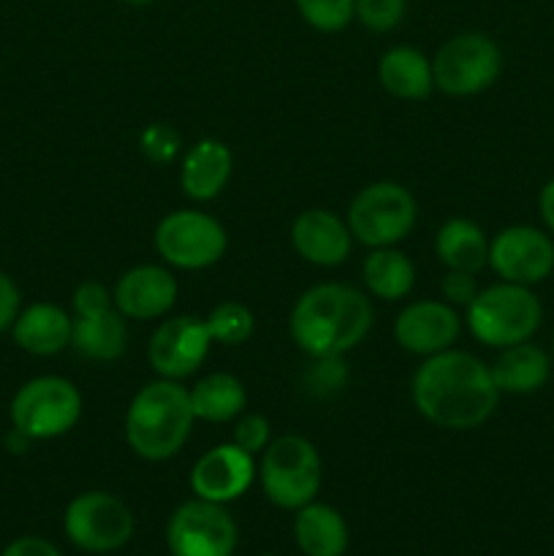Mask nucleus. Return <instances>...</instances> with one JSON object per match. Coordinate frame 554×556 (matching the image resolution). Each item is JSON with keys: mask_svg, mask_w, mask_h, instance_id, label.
Returning <instances> with one entry per match:
<instances>
[{"mask_svg": "<svg viewBox=\"0 0 554 556\" xmlns=\"http://www.w3.org/2000/svg\"><path fill=\"white\" fill-rule=\"evenodd\" d=\"M166 541L172 556H231L237 525L223 505L196 497L174 510Z\"/></svg>", "mask_w": 554, "mask_h": 556, "instance_id": "nucleus-11", "label": "nucleus"}, {"mask_svg": "<svg viewBox=\"0 0 554 556\" xmlns=\"http://www.w3.org/2000/svg\"><path fill=\"white\" fill-rule=\"evenodd\" d=\"M3 556H63L58 548L43 538H16L14 543L5 546Z\"/></svg>", "mask_w": 554, "mask_h": 556, "instance_id": "nucleus-35", "label": "nucleus"}, {"mask_svg": "<svg viewBox=\"0 0 554 556\" xmlns=\"http://www.w3.org/2000/svg\"><path fill=\"white\" fill-rule=\"evenodd\" d=\"M291 244L307 264L340 266L351 255L353 233L335 212L307 210L293 220Z\"/></svg>", "mask_w": 554, "mask_h": 556, "instance_id": "nucleus-17", "label": "nucleus"}, {"mask_svg": "<svg viewBox=\"0 0 554 556\" xmlns=\"http://www.w3.org/2000/svg\"><path fill=\"white\" fill-rule=\"evenodd\" d=\"M63 525L68 541L90 554L117 552L134 535V514L109 492H85L71 500Z\"/></svg>", "mask_w": 554, "mask_h": 556, "instance_id": "nucleus-10", "label": "nucleus"}, {"mask_svg": "<svg viewBox=\"0 0 554 556\" xmlns=\"http://www.w3.org/2000/svg\"><path fill=\"white\" fill-rule=\"evenodd\" d=\"M538 210H541L543 223H546L549 231L554 233V179L549 185H543L541 199H538Z\"/></svg>", "mask_w": 554, "mask_h": 556, "instance_id": "nucleus-36", "label": "nucleus"}, {"mask_svg": "<svg viewBox=\"0 0 554 556\" xmlns=\"http://www.w3.org/2000/svg\"><path fill=\"white\" fill-rule=\"evenodd\" d=\"M440 293H443V299L451 307H467L478 293L476 275L473 271L449 269L443 275V280H440Z\"/></svg>", "mask_w": 554, "mask_h": 556, "instance_id": "nucleus-32", "label": "nucleus"}, {"mask_svg": "<svg viewBox=\"0 0 554 556\" xmlns=\"http://www.w3.org/2000/svg\"><path fill=\"white\" fill-rule=\"evenodd\" d=\"M128 342L125 315L117 307H103L96 313L74 315L71 348L90 362H117Z\"/></svg>", "mask_w": 554, "mask_h": 556, "instance_id": "nucleus-20", "label": "nucleus"}, {"mask_svg": "<svg viewBox=\"0 0 554 556\" xmlns=\"http://www.w3.org/2000/svg\"><path fill=\"white\" fill-rule=\"evenodd\" d=\"M435 253L445 269L481 271L489 261V239L481 226L467 217H451L438 228Z\"/></svg>", "mask_w": 554, "mask_h": 556, "instance_id": "nucleus-23", "label": "nucleus"}, {"mask_svg": "<svg viewBox=\"0 0 554 556\" xmlns=\"http://www.w3.org/2000/svg\"><path fill=\"white\" fill-rule=\"evenodd\" d=\"M462 331V320L449 302H413L396 315L394 340L416 356H435L454 348Z\"/></svg>", "mask_w": 554, "mask_h": 556, "instance_id": "nucleus-15", "label": "nucleus"}, {"mask_svg": "<svg viewBox=\"0 0 554 556\" xmlns=\"http://www.w3.org/2000/svg\"><path fill=\"white\" fill-rule=\"evenodd\" d=\"M297 9L310 27L320 33H340L356 16L353 0H297Z\"/></svg>", "mask_w": 554, "mask_h": 556, "instance_id": "nucleus-28", "label": "nucleus"}, {"mask_svg": "<svg viewBox=\"0 0 554 556\" xmlns=\"http://www.w3.org/2000/svg\"><path fill=\"white\" fill-rule=\"evenodd\" d=\"M364 286L373 296L383 302H400L416 286V266L402 250L396 248H375L364 258L362 266Z\"/></svg>", "mask_w": 554, "mask_h": 556, "instance_id": "nucleus-26", "label": "nucleus"}, {"mask_svg": "<svg viewBox=\"0 0 554 556\" xmlns=\"http://www.w3.org/2000/svg\"><path fill=\"white\" fill-rule=\"evenodd\" d=\"M179 286L166 266L141 264L125 271L114 286V307L130 320L163 318L177 302Z\"/></svg>", "mask_w": 554, "mask_h": 556, "instance_id": "nucleus-16", "label": "nucleus"}, {"mask_svg": "<svg viewBox=\"0 0 554 556\" xmlns=\"http://www.w3.org/2000/svg\"><path fill=\"white\" fill-rule=\"evenodd\" d=\"M492 380L498 386L500 394H536L543 389L552 372L549 356L530 340L519 342V345H508L500 351L498 362L492 364Z\"/></svg>", "mask_w": 554, "mask_h": 556, "instance_id": "nucleus-21", "label": "nucleus"}, {"mask_svg": "<svg viewBox=\"0 0 554 556\" xmlns=\"http://www.w3.org/2000/svg\"><path fill=\"white\" fill-rule=\"evenodd\" d=\"M489 266L503 282L536 286L554 269V242L532 226H508L489 242Z\"/></svg>", "mask_w": 554, "mask_h": 556, "instance_id": "nucleus-12", "label": "nucleus"}, {"mask_svg": "<svg viewBox=\"0 0 554 556\" xmlns=\"http://www.w3.org/2000/svg\"><path fill=\"white\" fill-rule=\"evenodd\" d=\"M112 304H114L112 291L96 280L81 282V286L74 291V315L96 313V309L112 307Z\"/></svg>", "mask_w": 554, "mask_h": 556, "instance_id": "nucleus-33", "label": "nucleus"}, {"mask_svg": "<svg viewBox=\"0 0 554 556\" xmlns=\"http://www.w3.org/2000/svg\"><path fill=\"white\" fill-rule=\"evenodd\" d=\"M190 391L179 380L158 378L130 400L125 413V440L147 462H166L182 451L193 432Z\"/></svg>", "mask_w": 554, "mask_h": 556, "instance_id": "nucleus-3", "label": "nucleus"}, {"mask_svg": "<svg viewBox=\"0 0 554 556\" xmlns=\"http://www.w3.org/2000/svg\"><path fill=\"white\" fill-rule=\"evenodd\" d=\"M411 396L429 424L454 432L487 424L500 402L489 364L454 348L424 358L413 375Z\"/></svg>", "mask_w": 554, "mask_h": 556, "instance_id": "nucleus-1", "label": "nucleus"}, {"mask_svg": "<svg viewBox=\"0 0 554 556\" xmlns=\"http://www.w3.org/2000/svg\"><path fill=\"white\" fill-rule=\"evenodd\" d=\"M293 535L307 556H342L348 548V525L342 514L315 500L297 510Z\"/></svg>", "mask_w": 554, "mask_h": 556, "instance_id": "nucleus-24", "label": "nucleus"}, {"mask_svg": "<svg viewBox=\"0 0 554 556\" xmlns=\"http://www.w3.org/2000/svg\"><path fill=\"white\" fill-rule=\"evenodd\" d=\"M11 427L30 440H54L81 418V394L71 380L41 375L22 386L11 400Z\"/></svg>", "mask_w": 554, "mask_h": 556, "instance_id": "nucleus-7", "label": "nucleus"}, {"mask_svg": "<svg viewBox=\"0 0 554 556\" xmlns=\"http://www.w3.org/2000/svg\"><path fill=\"white\" fill-rule=\"evenodd\" d=\"M204 324L212 342H221V345H242L255 331L253 313L239 302H221L210 309Z\"/></svg>", "mask_w": 554, "mask_h": 556, "instance_id": "nucleus-27", "label": "nucleus"}, {"mask_svg": "<svg viewBox=\"0 0 554 556\" xmlns=\"http://www.w3.org/2000/svg\"><path fill=\"white\" fill-rule=\"evenodd\" d=\"M228 248L226 228L199 210H177L155 228V250L174 269H206Z\"/></svg>", "mask_w": 554, "mask_h": 556, "instance_id": "nucleus-9", "label": "nucleus"}, {"mask_svg": "<svg viewBox=\"0 0 554 556\" xmlns=\"http://www.w3.org/2000/svg\"><path fill=\"white\" fill-rule=\"evenodd\" d=\"M291 340L315 362L340 358L373 329V304L358 288L342 282H320L304 291L293 304Z\"/></svg>", "mask_w": 554, "mask_h": 556, "instance_id": "nucleus-2", "label": "nucleus"}, {"mask_svg": "<svg viewBox=\"0 0 554 556\" xmlns=\"http://www.w3.org/2000/svg\"><path fill=\"white\" fill-rule=\"evenodd\" d=\"M231 443L239 445L242 451H248L250 456L264 454L266 445L272 443V427L264 416L259 413H244V416L237 418L234 424Z\"/></svg>", "mask_w": 554, "mask_h": 556, "instance_id": "nucleus-31", "label": "nucleus"}, {"mask_svg": "<svg viewBox=\"0 0 554 556\" xmlns=\"http://www.w3.org/2000/svg\"><path fill=\"white\" fill-rule=\"evenodd\" d=\"M418 204L400 182H373L353 195L348 206V228L353 239L375 248H394L416 226Z\"/></svg>", "mask_w": 554, "mask_h": 556, "instance_id": "nucleus-6", "label": "nucleus"}, {"mask_svg": "<svg viewBox=\"0 0 554 556\" xmlns=\"http://www.w3.org/2000/svg\"><path fill=\"white\" fill-rule=\"evenodd\" d=\"M190 407L201 421L228 424L244 413L248 391H244L242 380L234 378V375L212 372L190 389Z\"/></svg>", "mask_w": 554, "mask_h": 556, "instance_id": "nucleus-25", "label": "nucleus"}, {"mask_svg": "<svg viewBox=\"0 0 554 556\" xmlns=\"http://www.w3.org/2000/svg\"><path fill=\"white\" fill-rule=\"evenodd\" d=\"M543 318L541 302L527 286L498 282L467 304V329L481 345L508 348L532 340Z\"/></svg>", "mask_w": 554, "mask_h": 556, "instance_id": "nucleus-4", "label": "nucleus"}, {"mask_svg": "<svg viewBox=\"0 0 554 556\" xmlns=\"http://www.w3.org/2000/svg\"><path fill=\"white\" fill-rule=\"evenodd\" d=\"M261 486L272 505L282 510H299L313 503L320 492L324 467L315 445L302 434H282L272 440L261 454Z\"/></svg>", "mask_w": 554, "mask_h": 556, "instance_id": "nucleus-5", "label": "nucleus"}, {"mask_svg": "<svg viewBox=\"0 0 554 556\" xmlns=\"http://www.w3.org/2000/svg\"><path fill=\"white\" fill-rule=\"evenodd\" d=\"M125 3H134V5H144V3H155V0H125Z\"/></svg>", "mask_w": 554, "mask_h": 556, "instance_id": "nucleus-38", "label": "nucleus"}, {"mask_svg": "<svg viewBox=\"0 0 554 556\" xmlns=\"http://www.w3.org/2000/svg\"><path fill=\"white\" fill-rule=\"evenodd\" d=\"M139 147L141 152H144L147 161L155 163V166H166V163H172L174 157L179 155L182 141H179V134L172 128V125L155 123L141 134Z\"/></svg>", "mask_w": 554, "mask_h": 556, "instance_id": "nucleus-30", "label": "nucleus"}, {"mask_svg": "<svg viewBox=\"0 0 554 556\" xmlns=\"http://www.w3.org/2000/svg\"><path fill=\"white\" fill-rule=\"evenodd\" d=\"M407 0H353L356 20L375 33L394 30L405 16Z\"/></svg>", "mask_w": 554, "mask_h": 556, "instance_id": "nucleus-29", "label": "nucleus"}, {"mask_svg": "<svg viewBox=\"0 0 554 556\" xmlns=\"http://www.w3.org/2000/svg\"><path fill=\"white\" fill-rule=\"evenodd\" d=\"M378 79L386 92L402 101H424L435 90L432 63L413 47H394L380 58Z\"/></svg>", "mask_w": 554, "mask_h": 556, "instance_id": "nucleus-22", "label": "nucleus"}, {"mask_svg": "<svg viewBox=\"0 0 554 556\" xmlns=\"http://www.w3.org/2000/svg\"><path fill=\"white\" fill-rule=\"evenodd\" d=\"M234 155L223 141L201 139L185 155L179 168V185L182 193L193 201H210L221 195L231 179Z\"/></svg>", "mask_w": 554, "mask_h": 556, "instance_id": "nucleus-19", "label": "nucleus"}, {"mask_svg": "<svg viewBox=\"0 0 554 556\" xmlns=\"http://www.w3.org/2000/svg\"><path fill=\"white\" fill-rule=\"evenodd\" d=\"M33 440L27 438V434H22L20 429H11V434L5 438V448L11 451V454H25L27 448H30Z\"/></svg>", "mask_w": 554, "mask_h": 556, "instance_id": "nucleus-37", "label": "nucleus"}, {"mask_svg": "<svg viewBox=\"0 0 554 556\" xmlns=\"http://www.w3.org/2000/svg\"><path fill=\"white\" fill-rule=\"evenodd\" d=\"M210 348L212 337L204 320L177 315L152 331L147 358L161 378L185 380L204 364Z\"/></svg>", "mask_w": 554, "mask_h": 556, "instance_id": "nucleus-13", "label": "nucleus"}, {"mask_svg": "<svg viewBox=\"0 0 554 556\" xmlns=\"http://www.w3.org/2000/svg\"><path fill=\"white\" fill-rule=\"evenodd\" d=\"M255 478V462L248 451L226 443L206 451L190 472V489L199 500L226 505L242 497Z\"/></svg>", "mask_w": 554, "mask_h": 556, "instance_id": "nucleus-14", "label": "nucleus"}, {"mask_svg": "<svg viewBox=\"0 0 554 556\" xmlns=\"http://www.w3.org/2000/svg\"><path fill=\"white\" fill-rule=\"evenodd\" d=\"M71 329H74V318L63 307L36 302L30 307L20 309L14 326H11V334H14V342L25 353L54 356V353L65 351L71 345Z\"/></svg>", "mask_w": 554, "mask_h": 556, "instance_id": "nucleus-18", "label": "nucleus"}, {"mask_svg": "<svg viewBox=\"0 0 554 556\" xmlns=\"http://www.w3.org/2000/svg\"><path fill=\"white\" fill-rule=\"evenodd\" d=\"M500 68H503L500 47L481 33H462L449 38L432 60L435 87L454 98L476 96L492 87Z\"/></svg>", "mask_w": 554, "mask_h": 556, "instance_id": "nucleus-8", "label": "nucleus"}, {"mask_svg": "<svg viewBox=\"0 0 554 556\" xmlns=\"http://www.w3.org/2000/svg\"><path fill=\"white\" fill-rule=\"evenodd\" d=\"M20 309H22L20 288H16V282L11 280L5 271H0V334L14 326Z\"/></svg>", "mask_w": 554, "mask_h": 556, "instance_id": "nucleus-34", "label": "nucleus"}]
</instances>
